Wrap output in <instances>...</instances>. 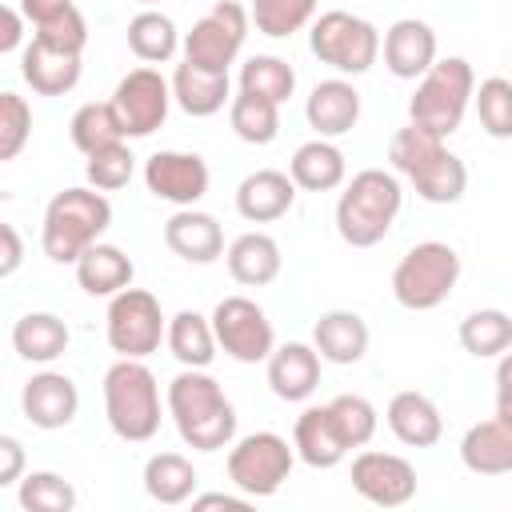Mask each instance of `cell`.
Wrapping results in <instances>:
<instances>
[{
  "instance_id": "obj_17",
  "label": "cell",
  "mask_w": 512,
  "mask_h": 512,
  "mask_svg": "<svg viewBox=\"0 0 512 512\" xmlns=\"http://www.w3.org/2000/svg\"><path fill=\"white\" fill-rule=\"evenodd\" d=\"M296 204V180L280 168H256L236 188V212L248 224H272L288 216Z\"/></svg>"
},
{
  "instance_id": "obj_20",
  "label": "cell",
  "mask_w": 512,
  "mask_h": 512,
  "mask_svg": "<svg viewBox=\"0 0 512 512\" xmlns=\"http://www.w3.org/2000/svg\"><path fill=\"white\" fill-rule=\"evenodd\" d=\"M304 116H308V128H316V136L336 140V136L356 128V120H360V92L344 76L320 80L308 92V100H304Z\"/></svg>"
},
{
  "instance_id": "obj_14",
  "label": "cell",
  "mask_w": 512,
  "mask_h": 512,
  "mask_svg": "<svg viewBox=\"0 0 512 512\" xmlns=\"http://www.w3.org/2000/svg\"><path fill=\"white\" fill-rule=\"evenodd\" d=\"M352 488L376 508H400L416 496V468L396 452H360L352 460Z\"/></svg>"
},
{
  "instance_id": "obj_43",
  "label": "cell",
  "mask_w": 512,
  "mask_h": 512,
  "mask_svg": "<svg viewBox=\"0 0 512 512\" xmlns=\"http://www.w3.org/2000/svg\"><path fill=\"white\" fill-rule=\"evenodd\" d=\"M328 408H332V420H336L340 436L348 440V448H364V444L376 436L380 416H376L372 400H364V396H356V392H340V396L328 400Z\"/></svg>"
},
{
  "instance_id": "obj_51",
  "label": "cell",
  "mask_w": 512,
  "mask_h": 512,
  "mask_svg": "<svg viewBox=\"0 0 512 512\" xmlns=\"http://www.w3.org/2000/svg\"><path fill=\"white\" fill-rule=\"evenodd\" d=\"M64 8H72V0H20V12H24V20L32 28L44 24V20H52V16H60Z\"/></svg>"
},
{
  "instance_id": "obj_24",
  "label": "cell",
  "mask_w": 512,
  "mask_h": 512,
  "mask_svg": "<svg viewBox=\"0 0 512 512\" xmlns=\"http://www.w3.org/2000/svg\"><path fill=\"white\" fill-rule=\"evenodd\" d=\"M368 340H372V332H368L364 316L352 308H332L312 324V344H316L320 360H328V364H360L368 352Z\"/></svg>"
},
{
  "instance_id": "obj_52",
  "label": "cell",
  "mask_w": 512,
  "mask_h": 512,
  "mask_svg": "<svg viewBox=\"0 0 512 512\" xmlns=\"http://www.w3.org/2000/svg\"><path fill=\"white\" fill-rule=\"evenodd\" d=\"M252 504V496H228V492H204V496H192V508H236V512H244Z\"/></svg>"
},
{
  "instance_id": "obj_15",
  "label": "cell",
  "mask_w": 512,
  "mask_h": 512,
  "mask_svg": "<svg viewBox=\"0 0 512 512\" xmlns=\"http://www.w3.org/2000/svg\"><path fill=\"white\" fill-rule=\"evenodd\" d=\"M380 52H384V68L396 76V80H420L440 56H436V32L428 20H416V16H400L396 24H388L384 40H380Z\"/></svg>"
},
{
  "instance_id": "obj_2",
  "label": "cell",
  "mask_w": 512,
  "mask_h": 512,
  "mask_svg": "<svg viewBox=\"0 0 512 512\" xmlns=\"http://www.w3.org/2000/svg\"><path fill=\"white\" fill-rule=\"evenodd\" d=\"M112 224V204L100 188H64L48 200L40 224V248L56 264H76Z\"/></svg>"
},
{
  "instance_id": "obj_29",
  "label": "cell",
  "mask_w": 512,
  "mask_h": 512,
  "mask_svg": "<svg viewBox=\"0 0 512 512\" xmlns=\"http://www.w3.org/2000/svg\"><path fill=\"white\" fill-rule=\"evenodd\" d=\"M72 268H76V284L88 296H116L132 288V276H136V264L124 256V248L104 244V240H96Z\"/></svg>"
},
{
  "instance_id": "obj_21",
  "label": "cell",
  "mask_w": 512,
  "mask_h": 512,
  "mask_svg": "<svg viewBox=\"0 0 512 512\" xmlns=\"http://www.w3.org/2000/svg\"><path fill=\"white\" fill-rule=\"evenodd\" d=\"M292 448H296V456H300L308 468H336V464L352 452L348 440L340 436V428H336L328 404H308V408L296 416Z\"/></svg>"
},
{
  "instance_id": "obj_19",
  "label": "cell",
  "mask_w": 512,
  "mask_h": 512,
  "mask_svg": "<svg viewBox=\"0 0 512 512\" xmlns=\"http://www.w3.org/2000/svg\"><path fill=\"white\" fill-rule=\"evenodd\" d=\"M268 388H272V396H280L288 404L308 400L320 388V352H316V344L292 340V344L272 348V356H268Z\"/></svg>"
},
{
  "instance_id": "obj_37",
  "label": "cell",
  "mask_w": 512,
  "mask_h": 512,
  "mask_svg": "<svg viewBox=\"0 0 512 512\" xmlns=\"http://www.w3.org/2000/svg\"><path fill=\"white\" fill-rule=\"evenodd\" d=\"M228 124L244 144H272L280 136V104L252 92H236L228 104Z\"/></svg>"
},
{
  "instance_id": "obj_16",
  "label": "cell",
  "mask_w": 512,
  "mask_h": 512,
  "mask_svg": "<svg viewBox=\"0 0 512 512\" xmlns=\"http://www.w3.org/2000/svg\"><path fill=\"white\" fill-rule=\"evenodd\" d=\"M20 408H24V420L32 428H44V432H56L64 424L76 420L80 412V392H76V380L64 376V372H36L24 392H20Z\"/></svg>"
},
{
  "instance_id": "obj_4",
  "label": "cell",
  "mask_w": 512,
  "mask_h": 512,
  "mask_svg": "<svg viewBox=\"0 0 512 512\" xmlns=\"http://www.w3.org/2000/svg\"><path fill=\"white\" fill-rule=\"evenodd\" d=\"M104 416L128 444H144L160 432V384L144 360L120 356L104 372Z\"/></svg>"
},
{
  "instance_id": "obj_6",
  "label": "cell",
  "mask_w": 512,
  "mask_h": 512,
  "mask_svg": "<svg viewBox=\"0 0 512 512\" xmlns=\"http://www.w3.org/2000/svg\"><path fill=\"white\" fill-rule=\"evenodd\" d=\"M456 280H460L456 248L444 240H420L392 268V296L408 312H432L452 296Z\"/></svg>"
},
{
  "instance_id": "obj_45",
  "label": "cell",
  "mask_w": 512,
  "mask_h": 512,
  "mask_svg": "<svg viewBox=\"0 0 512 512\" xmlns=\"http://www.w3.org/2000/svg\"><path fill=\"white\" fill-rule=\"evenodd\" d=\"M32 136V108L16 92H0V160H16Z\"/></svg>"
},
{
  "instance_id": "obj_5",
  "label": "cell",
  "mask_w": 512,
  "mask_h": 512,
  "mask_svg": "<svg viewBox=\"0 0 512 512\" xmlns=\"http://www.w3.org/2000/svg\"><path fill=\"white\" fill-rule=\"evenodd\" d=\"M472 96H476V72H472V64L464 56H444V60H436L416 80V92L408 100V120L448 140L452 132H460Z\"/></svg>"
},
{
  "instance_id": "obj_18",
  "label": "cell",
  "mask_w": 512,
  "mask_h": 512,
  "mask_svg": "<svg viewBox=\"0 0 512 512\" xmlns=\"http://www.w3.org/2000/svg\"><path fill=\"white\" fill-rule=\"evenodd\" d=\"M164 244L188 264H212L224 256V228L212 212L176 208L164 224Z\"/></svg>"
},
{
  "instance_id": "obj_7",
  "label": "cell",
  "mask_w": 512,
  "mask_h": 512,
  "mask_svg": "<svg viewBox=\"0 0 512 512\" xmlns=\"http://www.w3.org/2000/svg\"><path fill=\"white\" fill-rule=\"evenodd\" d=\"M308 48L320 64L336 68L340 76H360L376 64L380 56V32L372 20L352 16L344 8L320 12L308 28Z\"/></svg>"
},
{
  "instance_id": "obj_33",
  "label": "cell",
  "mask_w": 512,
  "mask_h": 512,
  "mask_svg": "<svg viewBox=\"0 0 512 512\" xmlns=\"http://www.w3.org/2000/svg\"><path fill=\"white\" fill-rule=\"evenodd\" d=\"M128 48L144 64H168L184 48V40H180L172 16H164L156 8H144V12H136L128 20Z\"/></svg>"
},
{
  "instance_id": "obj_39",
  "label": "cell",
  "mask_w": 512,
  "mask_h": 512,
  "mask_svg": "<svg viewBox=\"0 0 512 512\" xmlns=\"http://www.w3.org/2000/svg\"><path fill=\"white\" fill-rule=\"evenodd\" d=\"M448 144H444V136H436V132H428V128H420V124H404V128H396L392 132V140H388V160H392V168L404 176V180H412L428 160H436L440 152H444Z\"/></svg>"
},
{
  "instance_id": "obj_47",
  "label": "cell",
  "mask_w": 512,
  "mask_h": 512,
  "mask_svg": "<svg viewBox=\"0 0 512 512\" xmlns=\"http://www.w3.org/2000/svg\"><path fill=\"white\" fill-rule=\"evenodd\" d=\"M24 480V444L16 436H0V488Z\"/></svg>"
},
{
  "instance_id": "obj_48",
  "label": "cell",
  "mask_w": 512,
  "mask_h": 512,
  "mask_svg": "<svg viewBox=\"0 0 512 512\" xmlns=\"http://www.w3.org/2000/svg\"><path fill=\"white\" fill-rule=\"evenodd\" d=\"M20 36H24V12L4 4L0 8V52H16L20 48Z\"/></svg>"
},
{
  "instance_id": "obj_38",
  "label": "cell",
  "mask_w": 512,
  "mask_h": 512,
  "mask_svg": "<svg viewBox=\"0 0 512 512\" xmlns=\"http://www.w3.org/2000/svg\"><path fill=\"white\" fill-rule=\"evenodd\" d=\"M240 92L264 96L272 104H284L296 92V72L280 56H248L240 64Z\"/></svg>"
},
{
  "instance_id": "obj_53",
  "label": "cell",
  "mask_w": 512,
  "mask_h": 512,
  "mask_svg": "<svg viewBox=\"0 0 512 512\" xmlns=\"http://www.w3.org/2000/svg\"><path fill=\"white\" fill-rule=\"evenodd\" d=\"M136 4H144V8H152V4H160V0H136Z\"/></svg>"
},
{
  "instance_id": "obj_40",
  "label": "cell",
  "mask_w": 512,
  "mask_h": 512,
  "mask_svg": "<svg viewBox=\"0 0 512 512\" xmlns=\"http://www.w3.org/2000/svg\"><path fill=\"white\" fill-rule=\"evenodd\" d=\"M248 12L260 36L288 40L316 20V0H252Z\"/></svg>"
},
{
  "instance_id": "obj_10",
  "label": "cell",
  "mask_w": 512,
  "mask_h": 512,
  "mask_svg": "<svg viewBox=\"0 0 512 512\" xmlns=\"http://www.w3.org/2000/svg\"><path fill=\"white\" fill-rule=\"evenodd\" d=\"M248 24H252V12L244 4L216 0L192 24V32H184V60L208 72H228L248 40Z\"/></svg>"
},
{
  "instance_id": "obj_28",
  "label": "cell",
  "mask_w": 512,
  "mask_h": 512,
  "mask_svg": "<svg viewBox=\"0 0 512 512\" xmlns=\"http://www.w3.org/2000/svg\"><path fill=\"white\" fill-rule=\"evenodd\" d=\"M172 100L188 116H216L224 104H232V80L228 72H208L184 60L172 72Z\"/></svg>"
},
{
  "instance_id": "obj_26",
  "label": "cell",
  "mask_w": 512,
  "mask_h": 512,
  "mask_svg": "<svg viewBox=\"0 0 512 512\" xmlns=\"http://www.w3.org/2000/svg\"><path fill=\"white\" fill-rule=\"evenodd\" d=\"M224 264H228V276L244 288H264L280 276L284 268V256H280V244L268 236V232H244L228 244L224 252Z\"/></svg>"
},
{
  "instance_id": "obj_11",
  "label": "cell",
  "mask_w": 512,
  "mask_h": 512,
  "mask_svg": "<svg viewBox=\"0 0 512 512\" xmlns=\"http://www.w3.org/2000/svg\"><path fill=\"white\" fill-rule=\"evenodd\" d=\"M212 328H216L220 352L232 356L236 364H260L276 348V332H272L268 312L248 296H224L212 308Z\"/></svg>"
},
{
  "instance_id": "obj_34",
  "label": "cell",
  "mask_w": 512,
  "mask_h": 512,
  "mask_svg": "<svg viewBox=\"0 0 512 512\" xmlns=\"http://www.w3.org/2000/svg\"><path fill=\"white\" fill-rule=\"evenodd\" d=\"M68 136H72V144H76L84 156H92V152H100V148H108V144H120L128 132H124L120 112H116L112 100H92V104H80V108L72 112Z\"/></svg>"
},
{
  "instance_id": "obj_23",
  "label": "cell",
  "mask_w": 512,
  "mask_h": 512,
  "mask_svg": "<svg viewBox=\"0 0 512 512\" xmlns=\"http://www.w3.org/2000/svg\"><path fill=\"white\" fill-rule=\"evenodd\" d=\"M20 76L36 96H64L80 84V52H64L32 36V44L20 52Z\"/></svg>"
},
{
  "instance_id": "obj_35",
  "label": "cell",
  "mask_w": 512,
  "mask_h": 512,
  "mask_svg": "<svg viewBox=\"0 0 512 512\" xmlns=\"http://www.w3.org/2000/svg\"><path fill=\"white\" fill-rule=\"evenodd\" d=\"M460 348L476 360H492L504 356L512 348V316L500 308H476L460 320Z\"/></svg>"
},
{
  "instance_id": "obj_25",
  "label": "cell",
  "mask_w": 512,
  "mask_h": 512,
  "mask_svg": "<svg viewBox=\"0 0 512 512\" xmlns=\"http://www.w3.org/2000/svg\"><path fill=\"white\" fill-rule=\"evenodd\" d=\"M460 464L476 476H504L512 472V420L492 416L464 432L460 440Z\"/></svg>"
},
{
  "instance_id": "obj_22",
  "label": "cell",
  "mask_w": 512,
  "mask_h": 512,
  "mask_svg": "<svg viewBox=\"0 0 512 512\" xmlns=\"http://www.w3.org/2000/svg\"><path fill=\"white\" fill-rule=\"evenodd\" d=\"M392 436L408 448H432L440 436H444V416L436 408L432 396L416 392V388H404L388 400V412H384Z\"/></svg>"
},
{
  "instance_id": "obj_46",
  "label": "cell",
  "mask_w": 512,
  "mask_h": 512,
  "mask_svg": "<svg viewBox=\"0 0 512 512\" xmlns=\"http://www.w3.org/2000/svg\"><path fill=\"white\" fill-rule=\"evenodd\" d=\"M32 36L44 40V44H52V48H64V52H84V44H88V24H84L80 8L72 4V8H64L60 16L36 24Z\"/></svg>"
},
{
  "instance_id": "obj_27",
  "label": "cell",
  "mask_w": 512,
  "mask_h": 512,
  "mask_svg": "<svg viewBox=\"0 0 512 512\" xmlns=\"http://www.w3.org/2000/svg\"><path fill=\"white\" fill-rule=\"evenodd\" d=\"M288 176H292L296 188H304V192H332V188L344 184L348 160H344V152H340L328 136H316V140H304V144L292 152Z\"/></svg>"
},
{
  "instance_id": "obj_32",
  "label": "cell",
  "mask_w": 512,
  "mask_h": 512,
  "mask_svg": "<svg viewBox=\"0 0 512 512\" xmlns=\"http://www.w3.org/2000/svg\"><path fill=\"white\" fill-rule=\"evenodd\" d=\"M168 352L184 364V368H208L212 356H216V328H212V316H200L192 308H180L172 320H168Z\"/></svg>"
},
{
  "instance_id": "obj_44",
  "label": "cell",
  "mask_w": 512,
  "mask_h": 512,
  "mask_svg": "<svg viewBox=\"0 0 512 512\" xmlns=\"http://www.w3.org/2000/svg\"><path fill=\"white\" fill-rule=\"evenodd\" d=\"M132 172H136V156L128 152L124 140H120V144H108V148H100V152H92L88 164H84L88 184L100 188V192H116V188H124V184L132 180Z\"/></svg>"
},
{
  "instance_id": "obj_8",
  "label": "cell",
  "mask_w": 512,
  "mask_h": 512,
  "mask_svg": "<svg viewBox=\"0 0 512 512\" xmlns=\"http://www.w3.org/2000/svg\"><path fill=\"white\" fill-rule=\"evenodd\" d=\"M104 336L116 356L144 360L160 348L168 336V320L160 312V300L148 288H124L108 296V316H104Z\"/></svg>"
},
{
  "instance_id": "obj_41",
  "label": "cell",
  "mask_w": 512,
  "mask_h": 512,
  "mask_svg": "<svg viewBox=\"0 0 512 512\" xmlns=\"http://www.w3.org/2000/svg\"><path fill=\"white\" fill-rule=\"evenodd\" d=\"M16 500L24 512H72L76 488L60 472H28L16 488Z\"/></svg>"
},
{
  "instance_id": "obj_12",
  "label": "cell",
  "mask_w": 512,
  "mask_h": 512,
  "mask_svg": "<svg viewBox=\"0 0 512 512\" xmlns=\"http://www.w3.org/2000/svg\"><path fill=\"white\" fill-rule=\"evenodd\" d=\"M112 104L120 112V124L128 132V140H140V136H152L164 120H168V108H172V80H164L152 64H140L132 72L120 76L116 92H112Z\"/></svg>"
},
{
  "instance_id": "obj_13",
  "label": "cell",
  "mask_w": 512,
  "mask_h": 512,
  "mask_svg": "<svg viewBox=\"0 0 512 512\" xmlns=\"http://www.w3.org/2000/svg\"><path fill=\"white\" fill-rule=\"evenodd\" d=\"M208 164L204 156L196 152H176V148H164V152H152L144 160V184L156 200L164 204H176V208H196L208 192Z\"/></svg>"
},
{
  "instance_id": "obj_3",
  "label": "cell",
  "mask_w": 512,
  "mask_h": 512,
  "mask_svg": "<svg viewBox=\"0 0 512 512\" xmlns=\"http://www.w3.org/2000/svg\"><path fill=\"white\" fill-rule=\"evenodd\" d=\"M400 204H404V188H400V180L392 172L360 168L344 184V192L336 200V232H340V240L352 244V248L380 244L392 232V224L400 216Z\"/></svg>"
},
{
  "instance_id": "obj_30",
  "label": "cell",
  "mask_w": 512,
  "mask_h": 512,
  "mask_svg": "<svg viewBox=\"0 0 512 512\" xmlns=\"http://www.w3.org/2000/svg\"><path fill=\"white\" fill-rule=\"evenodd\" d=\"M196 484H200V472L180 452H156L144 464V492H148V500H156L164 508L188 504L196 496Z\"/></svg>"
},
{
  "instance_id": "obj_1",
  "label": "cell",
  "mask_w": 512,
  "mask_h": 512,
  "mask_svg": "<svg viewBox=\"0 0 512 512\" xmlns=\"http://www.w3.org/2000/svg\"><path fill=\"white\" fill-rule=\"evenodd\" d=\"M168 416L196 452H220L236 440V408L204 368H184L168 384Z\"/></svg>"
},
{
  "instance_id": "obj_9",
  "label": "cell",
  "mask_w": 512,
  "mask_h": 512,
  "mask_svg": "<svg viewBox=\"0 0 512 512\" xmlns=\"http://www.w3.org/2000/svg\"><path fill=\"white\" fill-rule=\"evenodd\" d=\"M292 464H296V448H288V440L276 432H248L228 448V480L236 484V492L252 500L276 496Z\"/></svg>"
},
{
  "instance_id": "obj_42",
  "label": "cell",
  "mask_w": 512,
  "mask_h": 512,
  "mask_svg": "<svg viewBox=\"0 0 512 512\" xmlns=\"http://www.w3.org/2000/svg\"><path fill=\"white\" fill-rule=\"evenodd\" d=\"M472 104H476L480 128H484L492 140H512V80H508V76H488V80H480Z\"/></svg>"
},
{
  "instance_id": "obj_36",
  "label": "cell",
  "mask_w": 512,
  "mask_h": 512,
  "mask_svg": "<svg viewBox=\"0 0 512 512\" xmlns=\"http://www.w3.org/2000/svg\"><path fill=\"white\" fill-rule=\"evenodd\" d=\"M408 184H412L416 196L428 200V204H456V200L464 196V188H468V168H464V160H460L456 152L444 148V152H440L436 160H428Z\"/></svg>"
},
{
  "instance_id": "obj_49",
  "label": "cell",
  "mask_w": 512,
  "mask_h": 512,
  "mask_svg": "<svg viewBox=\"0 0 512 512\" xmlns=\"http://www.w3.org/2000/svg\"><path fill=\"white\" fill-rule=\"evenodd\" d=\"M496 416L512 420V352H504L496 364Z\"/></svg>"
},
{
  "instance_id": "obj_50",
  "label": "cell",
  "mask_w": 512,
  "mask_h": 512,
  "mask_svg": "<svg viewBox=\"0 0 512 512\" xmlns=\"http://www.w3.org/2000/svg\"><path fill=\"white\" fill-rule=\"evenodd\" d=\"M0 240H4V260H0V276H12L24 260V244H20V232L16 224H0Z\"/></svg>"
},
{
  "instance_id": "obj_31",
  "label": "cell",
  "mask_w": 512,
  "mask_h": 512,
  "mask_svg": "<svg viewBox=\"0 0 512 512\" xmlns=\"http://www.w3.org/2000/svg\"><path fill=\"white\" fill-rule=\"evenodd\" d=\"M12 348L28 364H52L68 348V324L56 312H28L12 324Z\"/></svg>"
}]
</instances>
